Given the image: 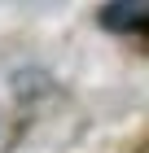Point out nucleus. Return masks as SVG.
I'll use <instances>...</instances> for the list:
<instances>
[{
  "mask_svg": "<svg viewBox=\"0 0 149 153\" xmlns=\"http://www.w3.org/2000/svg\"><path fill=\"white\" fill-rule=\"evenodd\" d=\"M101 22L110 26V31H140V26L149 22V4H140V0L105 4V9H101Z\"/></svg>",
  "mask_w": 149,
  "mask_h": 153,
  "instance_id": "obj_1",
  "label": "nucleus"
}]
</instances>
